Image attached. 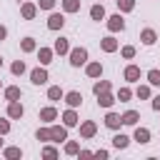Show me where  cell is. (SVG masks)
I'll list each match as a JSON object with an SVG mask.
<instances>
[{
	"label": "cell",
	"mask_w": 160,
	"mask_h": 160,
	"mask_svg": "<svg viewBox=\"0 0 160 160\" xmlns=\"http://www.w3.org/2000/svg\"><path fill=\"white\" fill-rule=\"evenodd\" d=\"M105 25H108V30L115 35V32H122L125 30V18H122V12H112V15H108L105 18Z\"/></svg>",
	"instance_id": "obj_1"
},
{
	"label": "cell",
	"mask_w": 160,
	"mask_h": 160,
	"mask_svg": "<svg viewBox=\"0 0 160 160\" xmlns=\"http://www.w3.org/2000/svg\"><path fill=\"white\" fill-rule=\"evenodd\" d=\"M68 58H70V65H72V68H80V65L88 62V50L80 48V45H78V48H70Z\"/></svg>",
	"instance_id": "obj_2"
},
{
	"label": "cell",
	"mask_w": 160,
	"mask_h": 160,
	"mask_svg": "<svg viewBox=\"0 0 160 160\" xmlns=\"http://www.w3.org/2000/svg\"><path fill=\"white\" fill-rule=\"evenodd\" d=\"M48 80H50V75H48V68L45 65H38V68L30 70V82L32 85H45Z\"/></svg>",
	"instance_id": "obj_3"
},
{
	"label": "cell",
	"mask_w": 160,
	"mask_h": 160,
	"mask_svg": "<svg viewBox=\"0 0 160 160\" xmlns=\"http://www.w3.org/2000/svg\"><path fill=\"white\" fill-rule=\"evenodd\" d=\"M38 120H40V122H45V125H52V122L58 120V108H55V105L40 108V112H38Z\"/></svg>",
	"instance_id": "obj_4"
},
{
	"label": "cell",
	"mask_w": 160,
	"mask_h": 160,
	"mask_svg": "<svg viewBox=\"0 0 160 160\" xmlns=\"http://www.w3.org/2000/svg\"><path fill=\"white\" fill-rule=\"evenodd\" d=\"M62 25H65V12L50 10V15H48V30H62Z\"/></svg>",
	"instance_id": "obj_5"
},
{
	"label": "cell",
	"mask_w": 160,
	"mask_h": 160,
	"mask_svg": "<svg viewBox=\"0 0 160 160\" xmlns=\"http://www.w3.org/2000/svg\"><path fill=\"white\" fill-rule=\"evenodd\" d=\"M60 120H62V125H65V128H78L80 115H78V110H75V108H68V110L60 115Z\"/></svg>",
	"instance_id": "obj_6"
},
{
	"label": "cell",
	"mask_w": 160,
	"mask_h": 160,
	"mask_svg": "<svg viewBox=\"0 0 160 160\" xmlns=\"http://www.w3.org/2000/svg\"><path fill=\"white\" fill-rule=\"evenodd\" d=\"M100 50H102V52H118V50H120V42L115 40V35H112V32H110V35H105V38L100 40Z\"/></svg>",
	"instance_id": "obj_7"
},
{
	"label": "cell",
	"mask_w": 160,
	"mask_h": 160,
	"mask_svg": "<svg viewBox=\"0 0 160 160\" xmlns=\"http://www.w3.org/2000/svg\"><path fill=\"white\" fill-rule=\"evenodd\" d=\"M62 100H65L68 108H75V110H78V108L82 105V92H80V90H70V92L62 95Z\"/></svg>",
	"instance_id": "obj_8"
},
{
	"label": "cell",
	"mask_w": 160,
	"mask_h": 160,
	"mask_svg": "<svg viewBox=\"0 0 160 160\" xmlns=\"http://www.w3.org/2000/svg\"><path fill=\"white\" fill-rule=\"evenodd\" d=\"M22 115H25L22 102H20V100H10V102H8V118H10V120H20Z\"/></svg>",
	"instance_id": "obj_9"
},
{
	"label": "cell",
	"mask_w": 160,
	"mask_h": 160,
	"mask_svg": "<svg viewBox=\"0 0 160 160\" xmlns=\"http://www.w3.org/2000/svg\"><path fill=\"white\" fill-rule=\"evenodd\" d=\"M85 75H88L90 80H98V78H102V62H98V60H92V62H85Z\"/></svg>",
	"instance_id": "obj_10"
},
{
	"label": "cell",
	"mask_w": 160,
	"mask_h": 160,
	"mask_svg": "<svg viewBox=\"0 0 160 160\" xmlns=\"http://www.w3.org/2000/svg\"><path fill=\"white\" fill-rule=\"evenodd\" d=\"M120 125H122V118H120V112H112V110H108V112H105V128H108V130H120Z\"/></svg>",
	"instance_id": "obj_11"
},
{
	"label": "cell",
	"mask_w": 160,
	"mask_h": 160,
	"mask_svg": "<svg viewBox=\"0 0 160 160\" xmlns=\"http://www.w3.org/2000/svg\"><path fill=\"white\" fill-rule=\"evenodd\" d=\"M78 128H80V138H85V140H90V138H95V132H98V125H95L92 120H85V122H78Z\"/></svg>",
	"instance_id": "obj_12"
},
{
	"label": "cell",
	"mask_w": 160,
	"mask_h": 160,
	"mask_svg": "<svg viewBox=\"0 0 160 160\" xmlns=\"http://www.w3.org/2000/svg\"><path fill=\"white\" fill-rule=\"evenodd\" d=\"M35 52H38V62L45 65V68H48V65L52 62V58H55V50H52V48H38Z\"/></svg>",
	"instance_id": "obj_13"
},
{
	"label": "cell",
	"mask_w": 160,
	"mask_h": 160,
	"mask_svg": "<svg viewBox=\"0 0 160 160\" xmlns=\"http://www.w3.org/2000/svg\"><path fill=\"white\" fill-rule=\"evenodd\" d=\"M140 75H142V70H140L138 65H132V62L122 70V78H125L128 82H140Z\"/></svg>",
	"instance_id": "obj_14"
},
{
	"label": "cell",
	"mask_w": 160,
	"mask_h": 160,
	"mask_svg": "<svg viewBox=\"0 0 160 160\" xmlns=\"http://www.w3.org/2000/svg\"><path fill=\"white\" fill-rule=\"evenodd\" d=\"M130 140H135L138 145H148V142H150V130H148V128L135 125V132H132V138H130Z\"/></svg>",
	"instance_id": "obj_15"
},
{
	"label": "cell",
	"mask_w": 160,
	"mask_h": 160,
	"mask_svg": "<svg viewBox=\"0 0 160 160\" xmlns=\"http://www.w3.org/2000/svg\"><path fill=\"white\" fill-rule=\"evenodd\" d=\"M140 42L148 45V48L155 45V42H158V32H155L152 28H142V30H140Z\"/></svg>",
	"instance_id": "obj_16"
},
{
	"label": "cell",
	"mask_w": 160,
	"mask_h": 160,
	"mask_svg": "<svg viewBox=\"0 0 160 160\" xmlns=\"http://www.w3.org/2000/svg\"><path fill=\"white\" fill-rule=\"evenodd\" d=\"M95 98H98V105H100V108H105V110H110V108L118 102V98H115L110 90H108V92H100V95H95Z\"/></svg>",
	"instance_id": "obj_17"
},
{
	"label": "cell",
	"mask_w": 160,
	"mask_h": 160,
	"mask_svg": "<svg viewBox=\"0 0 160 160\" xmlns=\"http://www.w3.org/2000/svg\"><path fill=\"white\" fill-rule=\"evenodd\" d=\"M50 135H52V142H65L68 140V128L65 125H50Z\"/></svg>",
	"instance_id": "obj_18"
},
{
	"label": "cell",
	"mask_w": 160,
	"mask_h": 160,
	"mask_svg": "<svg viewBox=\"0 0 160 160\" xmlns=\"http://www.w3.org/2000/svg\"><path fill=\"white\" fill-rule=\"evenodd\" d=\"M20 15H22L25 20H32V18L38 15V2H22V5H20Z\"/></svg>",
	"instance_id": "obj_19"
},
{
	"label": "cell",
	"mask_w": 160,
	"mask_h": 160,
	"mask_svg": "<svg viewBox=\"0 0 160 160\" xmlns=\"http://www.w3.org/2000/svg\"><path fill=\"white\" fill-rule=\"evenodd\" d=\"M52 50H55V55H68L70 52V40L68 38H58L52 42Z\"/></svg>",
	"instance_id": "obj_20"
},
{
	"label": "cell",
	"mask_w": 160,
	"mask_h": 160,
	"mask_svg": "<svg viewBox=\"0 0 160 160\" xmlns=\"http://www.w3.org/2000/svg\"><path fill=\"white\" fill-rule=\"evenodd\" d=\"M120 118H122V125L135 128V125H138V120H140V112H138V110H125Z\"/></svg>",
	"instance_id": "obj_21"
},
{
	"label": "cell",
	"mask_w": 160,
	"mask_h": 160,
	"mask_svg": "<svg viewBox=\"0 0 160 160\" xmlns=\"http://www.w3.org/2000/svg\"><path fill=\"white\" fill-rule=\"evenodd\" d=\"M60 8L65 15H75L80 12V0H60Z\"/></svg>",
	"instance_id": "obj_22"
},
{
	"label": "cell",
	"mask_w": 160,
	"mask_h": 160,
	"mask_svg": "<svg viewBox=\"0 0 160 160\" xmlns=\"http://www.w3.org/2000/svg\"><path fill=\"white\" fill-rule=\"evenodd\" d=\"M2 95H5V100L10 102V100H20V98H22V90H20L18 85H8V88H2Z\"/></svg>",
	"instance_id": "obj_23"
},
{
	"label": "cell",
	"mask_w": 160,
	"mask_h": 160,
	"mask_svg": "<svg viewBox=\"0 0 160 160\" xmlns=\"http://www.w3.org/2000/svg\"><path fill=\"white\" fill-rule=\"evenodd\" d=\"M128 145H130V138H128L125 132H115V135H112V148H115V150H125Z\"/></svg>",
	"instance_id": "obj_24"
},
{
	"label": "cell",
	"mask_w": 160,
	"mask_h": 160,
	"mask_svg": "<svg viewBox=\"0 0 160 160\" xmlns=\"http://www.w3.org/2000/svg\"><path fill=\"white\" fill-rule=\"evenodd\" d=\"M2 155H5L8 160H20V158H22V148H18V145H8V148H2Z\"/></svg>",
	"instance_id": "obj_25"
},
{
	"label": "cell",
	"mask_w": 160,
	"mask_h": 160,
	"mask_svg": "<svg viewBox=\"0 0 160 160\" xmlns=\"http://www.w3.org/2000/svg\"><path fill=\"white\" fill-rule=\"evenodd\" d=\"M20 50H22L25 55H28V52H35V50H38V40H35V38H22V40H20Z\"/></svg>",
	"instance_id": "obj_26"
},
{
	"label": "cell",
	"mask_w": 160,
	"mask_h": 160,
	"mask_svg": "<svg viewBox=\"0 0 160 160\" xmlns=\"http://www.w3.org/2000/svg\"><path fill=\"white\" fill-rule=\"evenodd\" d=\"M108 90H112V82H110V80H100V78H98V80L92 82V92H95V95L108 92Z\"/></svg>",
	"instance_id": "obj_27"
},
{
	"label": "cell",
	"mask_w": 160,
	"mask_h": 160,
	"mask_svg": "<svg viewBox=\"0 0 160 160\" xmlns=\"http://www.w3.org/2000/svg\"><path fill=\"white\" fill-rule=\"evenodd\" d=\"M35 140H40V142H52L50 125H45V122H42V128H38V132H35Z\"/></svg>",
	"instance_id": "obj_28"
},
{
	"label": "cell",
	"mask_w": 160,
	"mask_h": 160,
	"mask_svg": "<svg viewBox=\"0 0 160 160\" xmlns=\"http://www.w3.org/2000/svg\"><path fill=\"white\" fill-rule=\"evenodd\" d=\"M90 18H92V20H98V22L108 18V15H105V8H102V2H95V5L90 8Z\"/></svg>",
	"instance_id": "obj_29"
},
{
	"label": "cell",
	"mask_w": 160,
	"mask_h": 160,
	"mask_svg": "<svg viewBox=\"0 0 160 160\" xmlns=\"http://www.w3.org/2000/svg\"><path fill=\"white\" fill-rule=\"evenodd\" d=\"M62 95H65V90H62L60 85H50V88H48V100L58 102V100H62Z\"/></svg>",
	"instance_id": "obj_30"
},
{
	"label": "cell",
	"mask_w": 160,
	"mask_h": 160,
	"mask_svg": "<svg viewBox=\"0 0 160 160\" xmlns=\"http://www.w3.org/2000/svg\"><path fill=\"white\" fill-rule=\"evenodd\" d=\"M40 155H42V158H48V160H52V158H58V155H60V150H58L55 145H48V142H42V150H40Z\"/></svg>",
	"instance_id": "obj_31"
},
{
	"label": "cell",
	"mask_w": 160,
	"mask_h": 160,
	"mask_svg": "<svg viewBox=\"0 0 160 160\" xmlns=\"http://www.w3.org/2000/svg\"><path fill=\"white\" fill-rule=\"evenodd\" d=\"M10 72H12V75H18V78H20V75H25V72H28L25 60H15V62L10 65Z\"/></svg>",
	"instance_id": "obj_32"
},
{
	"label": "cell",
	"mask_w": 160,
	"mask_h": 160,
	"mask_svg": "<svg viewBox=\"0 0 160 160\" xmlns=\"http://www.w3.org/2000/svg\"><path fill=\"white\" fill-rule=\"evenodd\" d=\"M132 95H135V98H140V100H148V98L152 95V90H150V82H148V85H138Z\"/></svg>",
	"instance_id": "obj_33"
},
{
	"label": "cell",
	"mask_w": 160,
	"mask_h": 160,
	"mask_svg": "<svg viewBox=\"0 0 160 160\" xmlns=\"http://www.w3.org/2000/svg\"><path fill=\"white\" fill-rule=\"evenodd\" d=\"M115 98H118L120 102H130V98H132V90H130L128 85H122V88H118V92H115Z\"/></svg>",
	"instance_id": "obj_34"
},
{
	"label": "cell",
	"mask_w": 160,
	"mask_h": 160,
	"mask_svg": "<svg viewBox=\"0 0 160 160\" xmlns=\"http://www.w3.org/2000/svg\"><path fill=\"white\" fill-rule=\"evenodd\" d=\"M145 78H148V82H150V85H155V88H160V70H158V68H152V70H148V72H145Z\"/></svg>",
	"instance_id": "obj_35"
},
{
	"label": "cell",
	"mask_w": 160,
	"mask_h": 160,
	"mask_svg": "<svg viewBox=\"0 0 160 160\" xmlns=\"http://www.w3.org/2000/svg\"><path fill=\"white\" fill-rule=\"evenodd\" d=\"M118 2V12H132L135 10V0H115Z\"/></svg>",
	"instance_id": "obj_36"
},
{
	"label": "cell",
	"mask_w": 160,
	"mask_h": 160,
	"mask_svg": "<svg viewBox=\"0 0 160 160\" xmlns=\"http://www.w3.org/2000/svg\"><path fill=\"white\" fill-rule=\"evenodd\" d=\"M135 52H138V50H135V45H122V48H120V55H122L125 60H132V58H135Z\"/></svg>",
	"instance_id": "obj_37"
},
{
	"label": "cell",
	"mask_w": 160,
	"mask_h": 160,
	"mask_svg": "<svg viewBox=\"0 0 160 160\" xmlns=\"http://www.w3.org/2000/svg\"><path fill=\"white\" fill-rule=\"evenodd\" d=\"M65 155H78V150H80V145L75 142V140H65Z\"/></svg>",
	"instance_id": "obj_38"
},
{
	"label": "cell",
	"mask_w": 160,
	"mask_h": 160,
	"mask_svg": "<svg viewBox=\"0 0 160 160\" xmlns=\"http://www.w3.org/2000/svg\"><path fill=\"white\" fill-rule=\"evenodd\" d=\"M55 2L58 0H38V10H48L50 12V10H55Z\"/></svg>",
	"instance_id": "obj_39"
},
{
	"label": "cell",
	"mask_w": 160,
	"mask_h": 160,
	"mask_svg": "<svg viewBox=\"0 0 160 160\" xmlns=\"http://www.w3.org/2000/svg\"><path fill=\"white\" fill-rule=\"evenodd\" d=\"M8 132H10V120L0 118V135H8Z\"/></svg>",
	"instance_id": "obj_40"
},
{
	"label": "cell",
	"mask_w": 160,
	"mask_h": 160,
	"mask_svg": "<svg viewBox=\"0 0 160 160\" xmlns=\"http://www.w3.org/2000/svg\"><path fill=\"white\" fill-rule=\"evenodd\" d=\"M92 155H95V158H100V160H108V158H110V152H108V150H95Z\"/></svg>",
	"instance_id": "obj_41"
},
{
	"label": "cell",
	"mask_w": 160,
	"mask_h": 160,
	"mask_svg": "<svg viewBox=\"0 0 160 160\" xmlns=\"http://www.w3.org/2000/svg\"><path fill=\"white\" fill-rule=\"evenodd\" d=\"M150 105H152V110H155V112H160V95H155Z\"/></svg>",
	"instance_id": "obj_42"
},
{
	"label": "cell",
	"mask_w": 160,
	"mask_h": 160,
	"mask_svg": "<svg viewBox=\"0 0 160 160\" xmlns=\"http://www.w3.org/2000/svg\"><path fill=\"white\" fill-rule=\"evenodd\" d=\"M80 158H92V150H78Z\"/></svg>",
	"instance_id": "obj_43"
},
{
	"label": "cell",
	"mask_w": 160,
	"mask_h": 160,
	"mask_svg": "<svg viewBox=\"0 0 160 160\" xmlns=\"http://www.w3.org/2000/svg\"><path fill=\"white\" fill-rule=\"evenodd\" d=\"M5 38H8V28H5V25H0V42H2Z\"/></svg>",
	"instance_id": "obj_44"
},
{
	"label": "cell",
	"mask_w": 160,
	"mask_h": 160,
	"mask_svg": "<svg viewBox=\"0 0 160 160\" xmlns=\"http://www.w3.org/2000/svg\"><path fill=\"white\" fill-rule=\"evenodd\" d=\"M2 145H5V140H2V135H0V150H2Z\"/></svg>",
	"instance_id": "obj_45"
},
{
	"label": "cell",
	"mask_w": 160,
	"mask_h": 160,
	"mask_svg": "<svg viewBox=\"0 0 160 160\" xmlns=\"http://www.w3.org/2000/svg\"><path fill=\"white\" fill-rule=\"evenodd\" d=\"M0 68H2V55H0Z\"/></svg>",
	"instance_id": "obj_46"
},
{
	"label": "cell",
	"mask_w": 160,
	"mask_h": 160,
	"mask_svg": "<svg viewBox=\"0 0 160 160\" xmlns=\"http://www.w3.org/2000/svg\"><path fill=\"white\" fill-rule=\"evenodd\" d=\"M0 90H2V80H0Z\"/></svg>",
	"instance_id": "obj_47"
}]
</instances>
